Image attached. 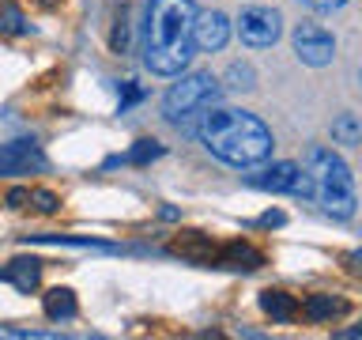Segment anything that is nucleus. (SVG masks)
Wrapping results in <instances>:
<instances>
[{
    "label": "nucleus",
    "instance_id": "nucleus-1",
    "mask_svg": "<svg viewBox=\"0 0 362 340\" xmlns=\"http://www.w3.org/2000/svg\"><path fill=\"white\" fill-rule=\"evenodd\" d=\"M200 144L226 166H260L272 159V129L257 113L249 110H230V106H208L200 113Z\"/></svg>",
    "mask_w": 362,
    "mask_h": 340
},
{
    "label": "nucleus",
    "instance_id": "nucleus-2",
    "mask_svg": "<svg viewBox=\"0 0 362 340\" xmlns=\"http://www.w3.org/2000/svg\"><path fill=\"white\" fill-rule=\"evenodd\" d=\"M197 4L192 0H151L144 16V64L155 76H181L197 57L192 45Z\"/></svg>",
    "mask_w": 362,
    "mask_h": 340
},
{
    "label": "nucleus",
    "instance_id": "nucleus-3",
    "mask_svg": "<svg viewBox=\"0 0 362 340\" xmlns=\"http://www.w3.org/2000/svg\"><path fill=\"white\" fill-rule=\"evenodd\" d=\"M305 178H310V197L332 220H351L358 212L355 174L332 147H310L305 152Z\"/></svg>",
    "mask_w": 362,
    "mask_h": 340
},
{
    "label": "nucleus",
    "instance_id": "nucleus-4",
    "mask_svg": "<svg viewBox=\"0 0 362 340\" xmlns=\"http://www.w3.org/2000/svg\"><path fill=\"white\" fill-rule=\"evenodd\" d=\"M219 79H215L211 72H192V76H181L174 87L166 91L163 98V110H166V121L181 125L185 118H192V113H204L208 106H215L219 102Z\"/></svg>",
    "mask_w": 362,
    "mask_h": 340
},
{
    "label": "nucleus",
    "instance_id": "nucleus-5",
    "mask_svg": "<svg viewBox=\"0 0 362 340\" xmlns=\"http://www.w3.org/2000/svg\"><path fill=\"white\" fill-rule=\"evenodd\" d=\"M238 34H242V42L249 50H268V45H276L279 34H283V16L276 8L249 4V8H242V16H238Z\"/></svg>",
    "mask_w": 362,
    "mask_h": 340
},
{
    "label": "nucleus",
    "instance_id": "nucleus-6",
    "mask_svg": "<svg viewBox=\"0 0 362 340\" xmlns=\"http://www.w3.org/2000/svg\"><path fill=\"white\" fill-rule=\"evenodd\" d=\"M291 45H294V57L310 68H325L336 61V38L317 23H298L291 34Z\"/></svg>",
    "mask_w": 362,
    "mask_h": 340
},
{
    "label": "nucleus",
    "instance_id": "nucleus-7",
    "mask_svg": "<svg viewBox=\"0 0 362 340\" xmlns=\"http://www.w3.org/2000/svg\"><path fill=\"white\" fill-rule=\"evenodd\" d=\"M245 186L264 189V193H298V197H310V178L298 163H272L257 174H245Z\"/></svg>",
    "mask_w": 362,
    "mask_h": 340
},
{
    "label": "nucleus",
    "instance_id": "nucleus-8",
    "mask_svg": "<svg viewBox=\"0 0 362 340\" xmlns=\"http://www.w3.org/2000/svg\"><path fill=\"white\" fill-rule=\"evenodd\" d=\"M45 166H49V159L42 155V147L34 140L0 144V178H8V174H42Z\"/></svg>",
    "mask_w": 362,
    "mask_h": 340
},
{
    "label": "nucleus",
    "instance_id": "nucleus-9",
    "mask_svg": "<svg viewBox=\"0 0 362 340\" xmlns=\"http://www.w3.org/2000/svg\"><path fill=\"white\" fill-rule=\"evenodd\" d=\"M230 42V19L223 11H197V23H192V45L204 53H215Z\"/></svg>",
    "mask_w": 362,
    "mask_h": 340
},
{
    "label": "nucleus",
    "instance_id": "nucleus-10",
    "mask_svg": "<svg viewBox=\"0 0 362 340\" xmlns=\"http://www.w3.org/2000/svg\"><path fill=\"white\" fill-rule=\"evenodd\" d=\"M211 265L234 268V272H257L260 265H264V254H260L257 246L242 242V238H234V242H226V246L215 249V254H211Z\"/></svg>",
    "mask_w": 362,
    "mask_h": 340
},
{
    "label": "nucleus",
    "instance_id": "nucleus-11",
    "mask_svg": "<svg viewBox=\"0 0 362 340\" xmlns=\"http://www.w3.org/2000/svg\"><path fill=\"white\" fill-rule=\"evenodd\" d=\"M170 254L181 261H192V265H211L215 242L204 231H177L174 242H170Z\"/></svg>",
    "mask_w": 362,
    "mask_h": 340
},
{
    "label": "nucleus",
    "instance_id": "nucleus-12",
    "mask_svg": "<svg viewBox=\"0 0 362 340\" xmlns=\"http://www.w3.org/2000/svg\"><path fill=\"white\" fill-rule=\"evenodd\" d=\"M0 280H8L16 291L30 295L42 283V261L38 257H16V261H8V265L0 268Z\"/></svg>",
    "mask_w": 362,
    "mask_h": 340
},
{
    "label": "nucleus",
    "instance_id": "nucleus-13",
    "mask_svg": "<svg viewBox=\"0 0 362 340\" xmlns=\"http://www.w3.org/2000/svg\"><path fill=\"white\" fill-rule=\"evenodd\" d=\"M42 310H45V317H49V322H72L76 310H79L76 291H72V288H53V291H45Z\"/></svg>",
    "mask_w": 362,
    "mask_h": 340
},
{
    "label": "nucleus",
    "instance_id": "nucleus-14",
    "mask_svg": "<svg viewBox=\"0 0 362 340\" xmlns=\"http://www.w3.org/2000/svg\"><path fill=\"white\" fill-rule=\"evenodd\" d=\"M27 242L34 246H72V249H106L113 254V242H102V238H87V234H27Z\"/></svg>",
    "mask_w": 362,
    "mask_h": 340
},
{
    "label": "nucleus",
    "instance_id": "nucleus-15",
    "mask_svg": "<svg viewBox=\"0 0 362 340\" xmlns=\"http://www.w3.org/2000/svg\"><path fill=\"white\" fill-rule=\"evenodd\" d=\"M260 310H264L272 322H294L298 317V302H294V295L287 291H260Z\"/></svg>",
    "mask_w": 362,
    "mask_h": 340
},
{
    "label": "nucleus",
    "instance_id": "nucleus-16",
    "mask_svg": "<svg viewBox=\"0 0 362 340\" xmlns=\"http://www.w3.org/2000/svg\"><path fill=\"white\" fill-rule=\"evenodd\" d=\"M302 314L310 317V322H332V317L347 314V302L336 299V295H310V299L302 302Z\"/></svg>",
    "mask_w": 362,
    "mask_h": 340
},
{
    "label": "nucleus",
    "instance_id": "nucleus-17",
    "mask_svg": "<svg viewBox=\"0 0 362 340\" xmlns=\"http://www.w3.org/2000/svg\"><path fill=\"white\" fill-rule=\"evenodd\" d=\"M332 140L344 144V147H355L362 140V121L358 113H339V118L332 121Z\"/></svg>",
    "mask_w": 362,
    "mask_h": 340
},
{
    "label": "nucleus",
    "instance_id": "nucleus-18",
    "mask_svg": "<svg viewBox=\"0 0 362 340\" xmlns=\"http://www.w3.org/2000/svg\"><path fill=\"white\" fill-rule=\"evenodd\" d=\"M163 155H166V147L158 144V140H136V144H132V152H129V155H121V163L147 166V163H155V159H163Z\"/></svg>",
    "mask_w": 362,
    "mask_h": 340
},
{
    "label": "nucleus",
    "instance_id": "nucleus-19",
    "mask_svg": "<svg viewBox=\"0 0 362 340\" xmlns=\"http://www.w3.org/2000/svg\"><path fill=\"white\" fill-rule=\"evenodd\" d=\"M0 34H30V23L23 16V8L11 4V0L0 4Z\"/></svg>",
    "mask_w": 362,
    "mask_h": 340
},
{
    "label": "nucleus",
    "instance_id": "nucleus-20",
    "mask_svg": "<svg viewBox=\"0 0 362 340\" xmlns=\"http://www.w3.org/2000/svg\"><path fill=\"white\" fill-rule=\"evenodd\" d=\"M226 91H253L257 87V72H253V64H245V61H234L230 68H226Z\"/></svg>",
    "mask_w": 362,
    "mask_h": 340
},
{
    "label": "nucleus",
    "instance_id": "nucleus-21",
    "mask_svg": "<svg viewBox=\"0 0 362 340\" xmlns=\"http://www.w3.org/2000/svg\"><path fill=\"white\" fill-rule=\"evenodd\" d=\"M110 45H113V53H129V50H132V27H129V11H121V16H117V23H113Z\"/></svg>",
    "mask_w": 362,
    "mask_h": 340
},
{
    "label": "nucleus",
    "instance_id": "nucleus-22",
    "mask_svg": "<svg viewBox=\"0 0 362 340\" xmlns=\"http://www.w3.org/2000/svg\"><path fill=\"white\" fill-rule=\"evenodd\" d=\"M30 204H34L38 212H45V215L61 208V200H57V193H53V189H30Z\"/></svg>",
    "mask_w": 362,
    "mask_h": 340
},
{
    "label": "nucleus",
    "instance_id": "nucleus-23",
    "mask_svg": "<svg viewBox=\"0 0 362 340\" xmlns=\"http://www.w3.org/2000/svg\"><path fill=\"white\" fill-rule=\"evenodd\" d=\"M136 102H144V87L132 84V79H124V84H121V102H117V110L124 113V110H132Z\"/></svg>",
    "mask_w": 362,
    "mask_h": 340
},
{
    "label": "nucleus",
    "instance_id": "nucleus-24",
    "mask_svg": "<svg viewBox=\"0 0 362 340\" xmlns=\"http://www.w3.org/2000/svg\"><path fill=\"white\" fill-rule=\"evenodd\" d=\"M8 208H27V204H30V189H23V186H16V189H11L8 193Z\"/></svg>",
    "mask_w": 362,
    "mask_h": 340
},
{
    "label": "nucleus",
    "instance_id": "nucleus-25",
    "mask_svg": "<svg viewBox=\"0 0 362 340\" xmlns=\"http://www.w3.org/2000/svg\"><path fill=\"white\" fill-rule=\"evenodd\" d=\"M257 223H260V227H283V223H287V215H283V212H264Z\"/></svg>",
    "mask_w": 362,
    "mask_h": 340
},
{
    "label": "nucleus",
    "instance_id": "nucleus-26",
    "mask_svg": "<svg viewBox=\"0 0 362 340\" xmlns=\"http://www.w3.org/2000/svg\"><path fill=\"white\" fill-rule=\"evenodd\" d=\"M302 4H310V8H339L344 0H302Z\"/></svg>",
    "mask_w": 362,
    "mask_h": 340
}]
</instances>
